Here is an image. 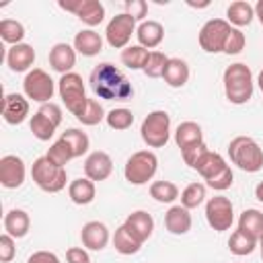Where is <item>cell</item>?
Segmentation results:
<instances>
[{
	"mask_svg": "<svg viewBox=\"0 0 263 263\" xmlns=\"http://www.w3.org/2000/svg\"><path fill=\"white\" fill-rule=\"evenodd\" d=\"M125 12L134 16L136 21H142L148 14V2L146 0H127L125 2Z\"/></svg>",
	"mask_w": 263,
	"mask_h": 263,
	"instance_id": "cell-46",
	"label": "cell"
},
{
	"mask_svg": "<svg viewBox=\"0 0 263 263\" xmlns=\"http://www.w3.org/2000/svg\"><path fill=\"white\" fill-rule=\"evenodd\" d=\"M105 117H107V113H105L103 105H101L97 99H88L84 111H82L76 119H78L82 125H97V123H101Z\"/></svg>",
	"mask_w": 263,
	"mask_h": 263,
	"instance_id": "cell-39",
	"label": "cell"
},
{
	"mask_svg": "<svg viewBox=\"0 0 263 263\" xmlns=\"http://www.w3.org/2000/svg\"><path fill=\"white\" fill-rule=\"evenodd\" d=\"M187 4L193 6V8H205V6H210V2H199L197 4V2H191V0H187Z\"/></svg>",
	"mask_w": 263,
	"mask_h": 263,
	"instance_id": "cell-52",
	"label": "cell"
},
{
	"mask_svg": "<svg viewBox=\"0 0 263 263\" xmlns=\"http://www.w3.org/2000/svg\"><path fill=\"white\" fill-rule=\"evenodd\" d=\"M27 175L25 162L16 154H6L0 158V185L6 189H16L23 185Z\"/></svg>",
	"mask_w": 263,
	"mask_h": 263,
	"instance_id": "cell-12",
	"label": "cell"
},
{
	"mask_svg": "<svg viewBox=\"0 0 263 263\" xmlns=\"http://www.w3.org/2000/svg\"><path fill=\"white\" fill-rule=\"evenodd\" d=\"M245 43H247L245 33L240 29L232 27L230 33H228V37H226V43H224V49L222 51L228 53V55H236V53H240L245 49Z\"/></svg>",
	"mask_w": 263,
	"mask_h": 263,
	"instance_id": "cell-42",
	"label": "cell"
},
{
	"mask_svg": "<svg viewBox=\"0 0 263 263\" xmlns=\"http://www.w3.org/2000/svg\"><path fill=\"white\" fill-rule=\"evenodd\" d=\"M29 127H31V132H33V136L37 138V140H41V142H47L53 134H55V129L60 127L55 121H51L45 113H41L39 109H37V113L31 117V123H29Z\"/></svg>",
	"mask_w": 263,
	"mask_h": 263,
	"instance_id": "cell-30",
	"label": "cell"
},
{
	"mask_svg": "<svg viewBox=\"0 0 263 263\" xmlns=\"http://www.w3.org/2000/svg\"><path fill=\"white\" fill-rule=\"evenodd\" d=\"M255 197H257V199L263 203V181H261V183L255 187Z\"/></svg>",
	"mask_w": 263,
	"mask_h": 263,
	"instance_id": "cell-51",
	"label": "cell"
},
{
	"mask_svg": "<svg viewBox=\"0 0 263 263\" xmlns=\"http://www.w3.org/2000/svg\"><path fill=\"white\" fill-rule=\"evenodd\" d=\"M88 82H90L92 92L105 101H127L134 95L132 82L111 62H103L95 66Z\"/></svg>",
	"mask_w": 263,
	"mask_h": 263,
	"instance_id": "cell-1",
	"label": "cell"
},
{
	"mask_svg": "<svg viewBox=\"0 0 263 263\" xmlns=\"http://www.w3.org/2000/svg\"><path fill=\"white\" fill-rule=\"evenodd\" d=\"M66 259L68 263H90V257L82 247H70L66 251Z\"/></svg>",
	"mask_w": 263,
	"mask_h": 263,
	"instance_id": "cell-47",
	"label": "cell"
},
{
	"mask_svg": "<svg viewBox=\"0 0 263 263\" xmlns=\"http://www.w3.org/2000/svg\"><path fill=\"white\" fill-rule=\"evenodd\" d=\"M164 226L171 234H187L191 230V214L187 208L183 205H173L168 208V212L164 214Z\"/></svg>",
	"mask_w": 263,
	"mask_h": 263,
	"instance_id": "cell-20",
	"label": "cell"
},
{
	"mask_svg": "<svg viewBox=\"0 0 263 263\" xmlns=\"http://www.w3.org/2000/svg\"><path fill=\"white\" fill-rule=\"evenodd\" d=\"M205 220L216 232H224L234 222V210L232 201L224 195H214L205 203Z\"/></svg>",
	"mask_w": 263,
	"mask_h": 263,
	"instance_id": "cell-10",
	"label": "cell"
},
{
	"mask_svg": "<svg viewBox=\"0 0 263 263\" xmlns=\"http://www.w3.org/2000/svg\"><path fill=\"white\" fill-rule=\"evenodd\" d=\"M76 16L88 25V27H97L103 23L105 18V6L99 2V0H82L80 2V8L76 12Z\"/></svg>",
	"mask_w": 263,
	"mask_h": 263,
	"instance_id": "cell-29",
	"label": "cell"
},
{
	"mask_svg": "<svg viewBox=\"0 0 263 263\" xmlns=\"http://www.w3.org/2000/svg\"><path fill=\"white\" fill-rule=\"evenodd\" d=\"M228 156L230 160L247 173H257L263 168V150L261 146L249 138V136H236L228 144Z\"/></svg>",
	"mask_w": 263,
	"mask_h": 263,
	"instance_id": "cell-3",
	"label": "cell"
},
{
	"mask_svg": "<svg viewBox=\"0 0 263 263\" xmlns=\"http://www.w3.org/2000/svg\"><path fill=\"white\" fill-rule=\"evenodd\" d=\"M80 2H82V0H74V2H68V0L64 2V0H60L58 4H60V8H64V10H68V12H74V14H76V12H78V8H80Z\"/></svg>",
	"mask_w": 263,
	"mask_h": 263,
	"instance_id": "cell-49",
	"label": "cell"
},
{
	"mask_svg": "<svg viewBox=\"0 0 263 263\" xmlns=\"http://www.w3.org/2000/svg\"><path fill=\"white\" fill-rule=\"evenodd\" d=\"M175 142H177V146L181 150L191 148L195 144H201L203 142L201 125L195 123V121H183V123H179V127L175 129Z\"/></svg>",
	"mask_w": 263,
	"mask_h": 263,
	"instance_id": "cell-24",
	"label": "cell"
},
{
	"mask_svg": "<svg viewBox=\"0 0 263 263\" xmlns=\"http://www.w3.org/2000/svg\"><path fill=\"white\" fill-rule=\"evenodd\" d=\"M232 181H234L232 168L226 166V168H222L216 177H212V179L205 181V183H208V187H212V189H216V191H224V189H228V187L232 185Z\"/></svg>",
	"mask_w": 263,
	"mask_h": 263,
	"instance_id": "cell-43",
	"label": "cell"
},
{
	"mask_svg": "<svg viewBox=\"0 0 263 263\" xmlns=\"http://www.w3.org/2000/svg\"><path fill=\"white\" fill-rule=\"evenodd\" d=\"M29 228H31V218H29V214L25 210L14 208V210L6 212V216H4L6 234H10L12 238H23V236H27Z\"/></svg>",
	"mask_w": 263,
	"mask_h": 263,
	"instance_id": "cell-23",
	"label": "cell"
},
{
	"mask_svg": "<svg viewBox=\"0 0 263 263\" xmlns=\"http://www.w3.org/2000/svg\"><path fill=\"white\" fill-rule=\"evenodd\" d=\"M210 148L205 146V142H201V144H195V146H191V148H185V150H181V154H183V160H185V164L189 166V168H195V164L199 162V158L208 152Z\"/></svg>",
	"mask_w": 263,
	"mask_h": 263,
	"instance_id": "cell-44",
	"label": "cell"
},
{
	"mask_svg": "<svg viewBox=\"0 0 263 263\" xmlns=\"http://www.w3.org/2000/svg\"><path fill=\"white\" fill-rule=\"evenodd\" d=\"M140 134L150 148H162L171 138V115L160 109L148 113L142 121Z\"/></svg>",
	"mask_w": 263,
	"mask_h": 263,
	"instance_id": "cell-7",
	"label": "cell"
},
{
	"mask_svg": "<svg viewBox=\"0 0 263 263\" xmlns=\"http://www.w3.org/2000/svg\"><path fill=\"white\" fill-rule=\"evenodd\" d=\"M29 115V101L18 92H8L2 101V117L10 125H18Z\"/></svg>",
	"mask_w": 263,
	"mask_h": 263,
	"instance_id": "cell-13",
	"label": "cell"
},
{
	"mask_svg": "<svg viewBox=\"0 0 263 263\" xmlns=\"http://www.w3.org/2000/svg\"><path fill=\"white\" fill-rule=\"evenodd\" d=\"M14 255H16L14 238L4 232V234L0 236V261H2V263H8V261L14 259Z\"/></svg>",
	"mask_w": 263,
	"mask_h": 263,
	"instance_id": "cell-45",
	"label": "cell"
},
{
	"mask_svg": "<svg viewBox=\"0 0 263 263\" xmlns=\"http://www.w3.org/2000/svg\"><path fill=\"white\" fill-rule=\"evenodd\" d=\"M166 62H168V58L162 51H150L148 62L144 66V74L148 78H162V72H164Z\"/></svg>",
	"mask_w": 263,
	"mask_h": 263,
	"instance_id": "cell-41",
	"label": "cell"
},
{
	"mask_svg": "<svg viewBox=\"0 0 263 263\" xmlns=\"http://www.w3.org/2000/svg\"><path fill=\"white\" fill-rule=\"evenodd\" d=\"M255 16V6L249 4L247 0H236L232 2L228 8H226V18L230 25H234L236 29L238 27H247Z\"/></svg>",
	"mask_w": 263,
	"mask_h": 263,
	"instance_id": "cell-27",
	"label": "cell"
},
{
	"mask_svg": "<svg viewBox=\"0 0 263 263\" xmlns=\"http://www.w3.org/2000/svg\"><path fill=\"white\" fill-rule=\"evenodd\" d=\"M27 263H60V257L51 251H37L27 259Z\"/></svg>",
	"mask_w": 263,
	"mask_h": 263,
	"instance_id": "cell-48",
	"label": "cell"
},
{
	"mask_svg": "<svg viewBox=\"0 0 263 263\" xmlns=\"http://www.w3.org/2000/svg\"><path fill=\"white\" fill-rule=\"evenodd\" d=\"M136 18L129 16L127 12H121V14H115L107 29H105V37H107V43L115 49H125L132 35L136 33Z\"/></svg>",
	"mask_w": 263,
	"mask_h": 263,
	"instance_id": "cell-11",
	"label": "cell"
},
{
	"mask_svg": "<svg viewBox=\"0 0 263 263\" xmlns=\"http://www.w3.org/2000/svg\"><path fill=\"white\" fill-rule=\"evenodd\" d=\"M105 121H107V125H109L111 129L123 132V129L132 127V123H134V113H132L129 109H125V107H117V109H111V111L107 113Z\"/></svg>",
	"mask_w": 263,
	"mask_h": 263,
	"instance_id": "cell-38",
	"label": "cell"
},
{
	"mask_svg": "<svg viewBox=\"0 0 263 263\" xmlns=\"http://www.w3.org/2000/svg\"><path fill=\"white\" fill-rule=\"evenodd\" d=\"M232 25L224 18H210L201 31H199V45L203 51L208 53H220L224 49V43H226V37L230 33Z\"/></svg>",
	"mask_w": 263,
	"mask_h": 263,
	"instance_id": "cell-9",
	"label": "cell"
},
{
	"mask_svg": "<svg viewBox=\"0 0 263 263\" xmlns=\"http://www.w3.org/2000/svg\"><path fill=\"white\" fill-rule=\"evenodd\" d=\"M70 148H72V154H74V158H78V156H82V154H86L88 152V146H90V140H88V136L82 132V129H76V127H70V129H66L62 136H60Z\"/></svg>",
	"mask_w": 263,
	"mask_h": 263,
	"instance_id": "cell-32",
	"label": "cell"
},
{
	"mask_svg": "<svg viewBox=\"0 0 263 263\" xmlns=\"http://www.w3.org/2000/svg\"><path fill=\"white\" fill-rule=\"evenodd\" d=\"M53 164H58V166H62V168H66V164L74 158V154H72V148L60 138L58 142H53L51 146H49V150H47V154H45Z\"/></svg>",
	"mask_w": 263,
	"mask_h": 263,
	"instance_id": "cell-40",
	"label": "cell"
},
{
	"mask_svg": "<svg viewBox=\"0 0 263 263\" xmlns=\"http://www.w3.org/2000/svg\"><path fill=\"white\" fill-rule=\"evenodd\" d=\"M31 177L35 185L45 193H58L66 187V168L53 164L47 156H39L31 166Z\"/></svg>",
	"mask_w": 263,
	"mask_h": 263,
	"instance_id": "cell-4",
	"label": "cell"
},
{
	"mask_svg": "<svg viewBox=\"0 0 263 263\" xmlns=\"http://www.w3.org/2000/svg\"><path fill=\"white\" fill-rule=\"evenodd\" d=\"M156 168H158L156 154L152 150H138L127 158L123 175L132 185H144L156 175Z\"/></svg>",
	"mask_w": 263,
	"mask_h": 263,
	"instance_id": "cell-6",
	"label": "cell"
},
{
	"mask_svg": "<svg viewBox=\"0 0 263 263\" xmlns=\"http://www.w3.org/2000/svg\"><path fill=\"white\" fill-rule=\"evenodd\" d=\"M257 242H259V240L251 238V236L245 234L242 230H234V232L230 234V238H228V249H230L232 255L245 257V255H251V253L255 251Z\"/></svg>",
	"mask_w": 263,
	"mask_h": 263,
	"instance_id": "cell-33",
	"label": "cell"
},
{
	"mask_svg": "<svg viewBox=\"0 0 263 263\" xmlns=\"http://www.w3.org/2000/svg\"><path fill=\"white\" fill-rule=\"evenodd\" d=\"M150 195L160 203H173L179 197V187L171 181H154L150 185Z\"/></svg>",
	"mask_w": 263,
	"mask_h": 263,
	"instance_id": "cell-36",
	"label": "cell"
},
{
	"mask_svg": "<svg viewBox=\"0 0 263 263\" xmlns=\"http://www.w3.org/2000/svg\"><path fill=\"white\" fill-rule=\"evenodd\" d=\"M136 37H138V45L146 49H154L164 39V27L158 21H142L136 29Z\"/></svg>",
	"mask_w": 263,
	"mask_h": 263,
	"instance_id": "cell-19",
	"label": "cell"
},
{
	"mask_svg": "<svg viewBox=\"0 0 263 263\" xmlns=\"http://www.w3.org/2000/svg\"><path fill=\"white\" fill-rule=\"evenodd\" d=\"M23 90L27 99H33L37 103H49V99L55 92V84L51 80V76L41 70V68H33L27 72L25 80H23Z\"/></svg>",
	"mask_w": 263,
	"mask_h": 263,
	"instance_id": "cell-8",
	"label": "cell"
},
{
	"mask_svg": "<svg viewBox=\"0 0 263 263\" xmlns=\"http://www.w3.org/2000/svg\"><path fill=\"white\" fill-rule=\"evenodd\" d=\"M150 51L142 45H127L121 51V64L127 66L129 70H144L146 62H148Z\"/></svg>",
	"mask_w": 263,
	"mask_h": 263,
	"instance_id": "cell-31",
	"label": "cell"
},
{
	"mask_svg": "<svg viewBox=\"0 0 263 263\" xmlns=\"http://www.w3.org/2000/svg\"><path fill=\"white\" fill-rule=\"evenodd\" d=\"M123 226L129 230V234L138 240V242H146L150 236H152V230H154V220H152V216L148 214V212H144V210H138V212H132L127 218H125V222H123Z\"/></svg>",
	"mask_w": 263,
	"mask_h": 263,
	"instance_id": "cell-15",
	"label": "cell"
},
{
	"mask_svg": "<svg viewBox=\"0 0 263 263\" xmlns=\"http://www.w3.org/2000/svg\"><path fill=\"white\" fill-rule=\"evenodd\" d=\"M259 249H261V259H263V236L259 238Z\"/></svg>",
	"mask_w": 263,
	"mask_h": 263,
	"instance_id": "cell-54",
	"label": "cell"
},
{
	"mask_svg": "<svg viewBox=\"0 0 263 263\" xmlns=\"http://www.w3.org/2000/svg\"><path fill=\"white\" fill-rule=\"evenodd\" d=\"M113 247H115V251L121 253V255H134V253L140 251L142 242H138V240L129 234V230L121 224V226L115 230V234H113Z\"/></svg>",
	"mask_w": 263,
	"mask_h": 263,
	"instance_id": "cell-34",
	"label": "cell"
},
{
	"mask_svg": "<svg viewBox=\"0 0 263 263\" xmlns=\"http://www.w3.org/2000/svg\"><path fill=\"white\" fill-rule=\"evenodd\" d=\"M95 181H90L88 177H80V179H74L68 187V195L70 199L76 203V205H88L92 199H95Z\"/></svg>",
	"mask_w": 263,
	"mask_h": 263,
	"instance_id": "cell-25",
	"label": "cell"
},
{
	"mask_svg": "<svg viewBox=\"0 0 263 263\" xmlns=\"http://www.w3.org/2000/svg\"><path fill=\"white\" fill-rule=\"evenodd\" d=\"M257 84H259V88H261V92H263V70H261L259 76H257Z\"/></svg>",
	"mask_w": 263,
	"mask_h": 263,
	"instance_id": "cell-53",
	"label": "cell"
},
{
	"mask_svg": "<svg viewBox=\"0 0 263 263\" xmlns=\"http://www.w3.org/2000/svg\"><path fill=\"white\" fill-rule=\"evenodd\" d=\"M205 199V185L203 183H189L183 191H181V205L187 210H193L197 205H201Z\"/></svg>",
	"mask_w": 263,
	"mask_h": 263,
	"instance_id": "cell-37",
	"label": "cell"
},
{
	"mask_svg": "<svg viewBox=\"0 0 263 263\" xmlns=\"http://www.w3.org/2000/svg\"><path fill=\"white\" fill-rule=\"evenodd\" d=\"M238 230H242L251 238L259 240L263 236V212H259L255 208L245 210L238 218Z\"/></svg>",
	"mask_w": 263,
	"mask_h": 263,
	"instance_id": "cell-26",
	"label": "cell"
},
{
	"mask_svg": "<svg viewBox=\"0 0 263 263\" xmlns=\"http://www.w3.org/2000/svg\"><path fill=\"white\" fill-rule=\"evenodd\" d=\"M76 64V49L74 45H68V43H55L51 49H49V66L60 72L62 76L72 72Z\"/></svg>",
	"mask_w": 263,
	"mask_h": 263,
	"instance_id": "cell-17",
	"label": "cell"
},
{
	"mask_svg": "<svg viewBox=\"0 0 263 263\" xmlns=\"http://www.w3.org/2000/svg\"><path fill=\"white\" fill-rule=\"evenodd\" d=\"M113 171V160L107 152L103 150H95L86 156L84 160V175L90 181H105Z\"/></svg>",
	"mask_w": 263,
	"mask_h": 263,
	"instance_id": "cell-14",
	"label": "cell"
},
{
	"mask_svg": "<svg viewBox=\"0 0 263 263\" xmlns=\"http://www.w3.org/2000/svg\"><path fill=\"white\" fill-rule=\"evenodd\" d=\"M74 49H76V53L86 55V58L99 55L103 51V37L97 31H92V29H84V31L76 33V37H74Z\"/></svg>",
	"mask_w": 263,
	"mask_h": 263,
	"instance_id": "cell-21",
	"label": "cell"
},
{
	"mask_svg": "<svg viewBox=\"0 0 263 263\" xmlns=\"http://www.w3.org/2000/svg\"><path fill=\"white\" fill-rule=\"evenodd\" d=\"M33 62H35V49L29 43L10 45V49L6 51V64L12 72H25L33 66Z\"/></svg>",
	"mask_w": 263,
	"mask_h": 263,
	"instance_id": "cell-18",
	"label": "cell"
},
{
	"mask_svg": "<svg viewBox=\"0 0 263 263\" xmlns=\"http://www.w3.org/2000/svg\"><path fill=\"white\" fill-rule=\"evenodd\" d=\"M224 92L232 105H245L253 97V72L247 64L236 62L224 70Z\"/></svg>",
	"mask_w": 263,
	"mask_h": 263,
	"instance_id": "cell-2",
	"label": "cell"
},
{
	"mask_svg": "<svg viewBox=\"0 0 263 263\" xmlns=\"http://www.w3.org/2000/svg\"><path fill=\"white\" fill-rule=\"evenodd\" d=\"M58 90H60V97H62L66 109H68L74 117H78V115L84 111L86 103H88V97H86V92H84L82 76L76 74V72L64 74V76L60 78V82H58Z\"/></svg>",
	"mask_w": 263,
	"mask_h": 263,
	"instance_id": "cell-5",
	"label": "cell"
},
{
	"mask_svg": "<svg viewBox=\"0 0 263 263\" xmlns=\"http://www.w3.org/2000/svg\"><path fill=\"white\" fill-rule=\"evenodd\" d=\"M80 240L90 251H103L107 247V242H109V230L99 220L86 222L82 226V230H80Z\"/></svg>",
	"mask_w": 263,
	"mask_h": 263,
	"instance_id": "cell-16",
	"label": "cell"
},
{
	"mask_svg": "<svg viewBox=\"0 0 263 263\" xmlns=\"http://www.w3.org/2000/svg\"><path fill=\"white\" fill-rule=\"evenodd\" d=\"M162 78L173 88L185 86L187 80H189V66H187V62L181 60V58H168V62L164 66V72H162Z\"/></svg>",
	"mask_w": 263,
	"mask_h": 263,
	"instance_id": "cell-22",
	"label": "cell"
},
{
	"mask_svg": "<svg viewBox=\"0 0 263 263\" xmlns=\"http://www.w3.org/2000/svg\"><path fill=\"white\" fill-rule=\"evenodd\" d=\"M255 16H257L259 23L263 25V0H259V2L255 4Z\"/></svg>",
	"mask_w": 263,
	"mask_h": 263,
	"instance_id": "cell-50",
	"label": "cell"
},
{
	"mask_svg": "<svg viewBox=\"0 0 263 263\" xmlns=\"http://www.w3.org/2000/svg\"><path fill=\"white\" fill-rule=\"evenodd\" d=\"M0 37L10 45H18V43H23L25 27L14 18H2L0 21Z\"/></svg>",
	"mask_w": 263,
	"mask_h": 263,
	"instance_id": "cell-35",
	"label": "cell"
},
{
	"mask_svg": "<svg viewBox=\"0 0 263 263\" xmlns=\"http://www.w3.org/2000/svg\"><path fill=\"white\" fill-rule=\"evenodd\" d=\"M228 164H226V160L218 154V152H212V150H208L201 158H199V162L195 164V168L193 171H197L205 181H210L212 177H216L222 168H226Z\"/></svg>",
	"mask_w": 263,
	"mask_h": 263,
	"instance_id": "cell-28",
	"label": "cell"
}]
</instances>
